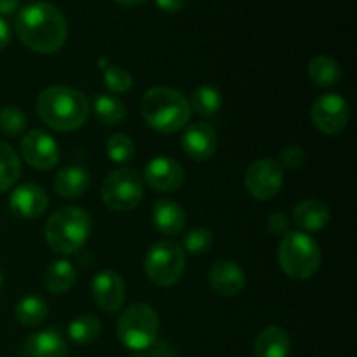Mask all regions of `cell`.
<instances>
[{"label":"cell","mask_w":357,"mask_h":357,"mask_svg":"<svg viewBox=\"0 0 357 357\" xmlns=\"http://www.w3.org/2000/svg\"><path fill=\"white\" fill-rule=\"evenodd\" d=\"M16 33L31 51L52 54L65 45L68 24L56 6L49 2H31L17 14Z\"/></svg>","instance_id":"1"},{"label":"cell","mask_w":357,"mask_h":357,"mask_svg":"<svg viewBox=\"0 0 357 357\" xmlns=\"http://www.w3.org/2000/svg\"><path fill=\"white\" fill-rule=\"evenodd\" d=\"M37 114L54 131L70 132L86 124L91 105L86 94L73 87L51 86L38 94Z\"/></svg>","instance_id":"2"},{"label":"cell","mask_w":357,"mask_h":357,"mask_svg":"<svg viewBox=\"0 0 357 357\" xmlns=\"http://www.w3.org/2000/svg\"><path fill=\"white\" fill-rule=\"evenodd\" d=\"M139 110L146 126L162 135H173L183 129L192 114L187 98L171 87H152L146 91Z\"/></svg>","instance_id":"3"},{"label":"cell","mask_w":357,"mask_h":357,"mask_svg":"<svg viewBox=\"0 0 357 357\" xmlns=\"http://www.w3.org/2000/svg\"><path fill=\"white\" fill-rule=\"evenodd\" d=\"M93 222L82 208L65 206L49 216L45 223V241L58 255H73L89 241Z\"/></svg>","instance_id":"4"},{"label":"cell","mask_w":357,"mask_h":357,"mask_svg":"<svg viewBox=\"0 0 357 357\" xmlns=\"http://www.w3.org/2000/svg\"><path fill=\"white\" fill-rule=\"evenodd\" d=\"M279 265L288 278L296 281L310 279L321 267L319 244L305 232H288L278 250Z\"/></svg>","instance_id":"5"},{"label":"cell","mask_w":357,"mask_h":357,"mask_svg":"<svg viewBox=\"0 0 357 357\" xmlns=\"http://www.w3.org/2000/svg\"><path fill=\"white\" fill-rule=\"evenodd\" d=\"M159 335V316L149 303H135L122 312L117 337L124 347L143 352L152 347Z\"/></svg>","instance_id":"6"},{"label":"cell","mask_w":357,"mask_h":357,"mask_svg":"<svg viewBox=\"0 0 357 357\" xmlns=\"http://www.w3.org/2000/svg\"><path fill=\"white\" fill-rule=\"evenodd\" d=\"M143 178L132 167H119L112 171L101 185V201L112 211H131L143 199Z\"/></svg>","instance_id":"7"},{"label":"cell","mask_w":357,"mask_h":357,"mask_svg":"<svg viewBox=\"0 0 357 357\" xmlns=\"http://www.w3.org/2000/svg\"><path fill=\"white\" fill-rule=\"evenodd\" d=\"M143 265L153 284L169 288L183 278L185 251L173 241H160L146 251Z\"/></svg>","instance_id":"8"},{"label":"cell","mask_w":357,"mask_h":357,"mask_svg":"<svg viewBox=\"0 0 357 357\" xmlns=\"http://www.w3.org/2000/svg\"><path fill=\"white\" fill-rule=\"evenodd\" d=\"M310 119L314 128L323 135H338L347 128L351 119L347 100L337 93L321 94L310 107Z\"/></svg>","instance_id":"9"},{"label":"cell","mask_w":357,"mask_h":357,"mask_svg":"<svg viewBox=\"0 0 357 357\" xmlns=\"http://www.w3.org/2000/svg\"><path fill=\"white\" fill-rule=\"evenodd\" d=\"M284 183V169L274 159H258L244 173V187L251 197L268 201L275 197Z\"/></svg>","instance_id":"10"},{"label":"cell","mask_w":357,"mask_h":357,"mask_svg":"<svg viewBox=\"0 0 357 357\" xmlns=\"http://www.w3.org/2000/svg\"><path fill=\"white\" fill-rule=\"evenodd\" d=\"M20 152L24 162L38 171L52 169L54 166H58L59 157H61L56 139L40 129H33L23 136L20 143Z\"/></svg>","instance_id":"11"},{"label":"cell","mask_w":357,"mask_h":357,"mask_svg":"<svg viewBox=\"0 0 357 357\" xmlns=\"http://www.w3.org/2000/svg\"><path fill=\"white\" fill-rule=\"evenodd\" d=\"M91 293L103 312H117L126 302V284L114 271H101L91 281Z\"/></svg>","instance_id":"12"},{"label":"cell","mask_w":357,"mask_h":357,"mask_svg":"<svg viewBox=\"0 0 357 357\" xmlns=\"http://www.w3.org/2000/svg\"><path fill=\"white\" fill-rule=\"evenodd\" d=\"M185 169L176 159L153 157L145 167L143 181L157 192H173L183 185Z\"/></svg>","instance_id":"13"},{"label":"cell","mask_w":357,"mask_h":357,"mask_svg":"<svg viewBox=\"0 0 357 357\" xmlns=\"http://www.w3.org/2000/svg\"><path fill=\"white\" fill-rule=\"evenodd\" d=\"M49 206V195L40 185L23 183L14 188L9 195V208L16 218L33 220L45 213Z\"/></svg>","instance_id":"14"},{"label":"cell","mask_w":357,"mask_h":357,"mask_svg":"<svg viewBox=\"0 0 357 357\" xmlns=\"http://www.w3.org/2000/svg\"><path fill=\"white\" fill-rule=\"evenodd\" d=\"M181 149L190 159L208 160L211 159L218 149V136L211 126L204 122H195L185 128L183 136H181Z\"/></svg>","instance_id":"15"},{"label":"cell","mask_w":357,"mask_h":357,"mask_svg":"<svg viewBox=\"0 0 357 357\" xmlns=\"http://www.w3.org/2000/svg\"><path fill=\"white\" fill-rule=\"evenodd\" d=\"M211 288L222 296H236L246 286V274L232 260H218L209 268Z\"/></svg>","instance_id":"16"},{"label":"cell","mask_w":357,"mask_h":357,"mask_svg":"<svg viewBox=\"0 0 357 357\" xmlns=\"http://www.w3.org/2000/svg\"><path fill=\"white\" fill-rule=\"evenodd\" d=\"M21 357H68V345L56 328H49L24 342Z\"/></svg>","instance_id":"17"},{"label":"cell","mask_w":357,"mask_h":357,"mask_svg":"<svg viewBox=\"0 0 357 357\" xmlns=\"http://www.w3.org/2000/svg\"><path fill=\"white\" fill-rule=\"evenodd\" d=\"M330 206L319 199H307L298 202L293 211V223L305 234L323 230L330 223Z\"/></svg>","instance_id":"18"},{"label":"cell","mask_w":357,"mask_h":357,"mask_svg":"<svg viewBox=\"0 0 357 357\" xmlns=\"http://www.w3.org/2000/svg\"><path fill=\"white\" fill-rule=\"evenodd\" d=\"M152 222L155 229L164 236H178L183 232L187 215L180 202L173 199H160L152 209Z\"/></svg>","instance_id":"19"},{"label":"cell","mask_w":357,"mask_h":357,"mask_svg":"<svg viewBox=\"0 0 357 357\" xmlns=\"http://www.w3.org/2000/svg\"><path fill=\"white\" fill-rule=\"evenodd\" d=\"M91 185V174L86 167L70 164L54 176V190L63 199H79Z\"/></svg>","instance_id":"20"},{"label":"cell","mask_w":357,"mask_h":357,"mask_svg":"<svg viewBox=\"0 0 357 357\" xmlns=\"http://www.w3.org/2000/svg\"><path fill=\"white\" fill-rule=\"evenodd\" d=\"M255 357H288L291 351L289 333L281 326H268L255 340Z\"/></svg>","instance_id":"21"},{"label":"cell","mask_w":357,"mask_h":357,"mask_svg":"<svg viewBox=\"0 0 357 357\" xmlns=\"http://www.w3.org/2000/svg\"><path fill=\"white\" fill-rule=\"evenodd\" d=\"M75 275L77 271L72 261L56 260L45 271L44 284L52 295H65L72 289L73 282H75Z\"/></svg>","instance_id":"22"},{"label":"cell","mask_w":357,"mask_h":357,"mask_svg":"<svg viewBox=\"0 0 357 357\" xmlns=\"http://www.w3.org/2000/svg\"><path fill=\"white\" fill-rule=\"evenodd\" d=\"M309 77L317 87H333L340 82L342 68L331 56L319 54L310 59Z\"/></svg>","instance_id":"23"},{"label":"cell","mask_w":357,"mask_h":357,"mask_svg":"<svg viewBox=\"0 0 357 357\" xmlns=\"http://www.w3.org/2000/svg\"><path fill=\"white\" fill-rule=\"evenodd\" d=\"M49 314L47 302L38 295H26L17 302L16 319L21 326H40Z\"/></svg>","instance_id":"24"},{"label":"cell","mask_w":357,"mask_h":357,"mask_svg":"<svg viewBox=\"0 0 357 357\" xmlns=\"http://www.w3.org/2000/svg\"><path fill=\"white\" fill-rule=\"evenodd\" d=\"M21 176L20 153L9 145L0 142V192H7L17 183Z\"/></svg>","instance_id":"25"},{"label":"cell","mask_w":357,"mask_h":357,"mask_svg":"<svg viewBox=\"0 0 357 357\" xmlns=\"http://www.w3.org/2000/svg\"><path fill=\"white\" fill-rule=\"evenodd\" d=\"M94 115L101 124L117 126L126 119V107L117 96L112 94H98L93 103Z\"/></svg>","instance_id":"26"},{"label":"cell","mask_w":357,"mask_h":357,"mask_svg":"<svg viewBox=\"0 0 357 357\" xmlns=\"http://www.w3.org/2000/svg\"><path fill=\"white\" fill-rule=\"evenodd\" d=\"M68 333L70 340L75 342L79 345H89L101 335V323L96 316L91 314H82L77 316L72 323L68 324Z\"/></svg>","instance_id":"27"},{"label":"cell","mask_w":357,"mask_h":357,"mask_svg":"<svg viewBox=\"0 0 357 357\" xmlns=\"http://www.w3.org/2000/svg\"><path fill=\"white\" fill-rule=\"evenodd\" d=\"M188 105L201 117H213L222 108V93L213 86H201L192 93Z\"/></svg>","instance_id":"28"},{"label":"cell","mask_w":357,"mask_h":357,"mask_svg":"<svg viewBox=\"0 0 357 357\" xmlns=\"http://www.w3.org/2000/svg\"><path fill=\"white\" fill-rule=\"evenodd\" d=\"M135 142L131 136L124 135V132H115L108 138L107 142V155L110 157L114 162L126 164L135 157Z\"/></svg>","instance_id":"29"},{"label":"cell","mask_w":357,"mask_h":357,"mask_svg":"<svg viewBox=\"0 0 357 357\" xmlns=\"http://www.w3.org/2000/svg\"><path fill=\"white\" fill-rule=\"evenodd\" d=\"M213 243H215V237H213L211 230L206 229V227H197V229H192L190 232L185 234L181 250L190 255H202L211 250Z\"/></svg>","instance_id":"30"},{"label":"cell","mask_w":357,"mask_h":357,"mask_svg":"<svg viewBox=\"0 0 357 357\" xmlns=\"http://www.w3.org/2000/svg\"><path fill=\"white\" fill-rule=\"evenodd\" d=\"M26 115L17 107H3L0 110V131L7 136H20L26 129Z\"/></svg>","instance_id":"31"},{"label":"cell","mask_w":357,"mask_h":357,"mask_svg":"<svg viewBox=\"0 0 357 357\" xmlns=\"http://www.w3.org/2000/svg\"><path fill=\"white\" fill-rule=\"evenodd\" d=\"M103 84L112 93H128L132 87L135 80L132 75L124 68L119 66H105L103 68Z\"/></svg>","instance_id":"32"},{"label":"cell","mask_w":357,"mask_h":357,"mask_svg":"<svg viewBox=\"0 0 357 357\" xmlns=\"http://www.w3.org/2000/svg\"><path fill=\"white\" fill-rule=\"evenodd\" d=\"M305 159H307V153L302 146L289 145V146H286V149L281 150L278 162L282 169L296 171V169H300L303 164H305Z\"/></svg>","instance_id":"33"},{"label":"cell","mask_w":357,"mask_h":357,"mask_svg":"<svg viewBox=\"0 0 357 357\" xmlns=\"http://www.w3.org/2000/svg\"><path fill=\"white\" fill-rule=\"evenodd\" d=\"M268 230L275 236H286L289 232V220L284 213H274L268 216Z\"/></svg>","instance_id":"34"},{"label":"cell","mask_w":357,"mask_h":357,"mask_svg":"<svg viewBox=\"0 0 357 357\" xmlns=\"http://www.w3.org/2000/svg\"><path fill=\"white\" fill-rule=\"evenodd\" d=\"M150 357H178V351L169 340H155L150 347Z\"/></svg>","instance_id":"35"},{"label":"cell","mask_w":357,"mask_h":357,"mask_svg":"<svg viewBox=\"0 0 357 357\" xmlns=\"http://www.w3.org/2000/svg\"><path fill=\"white\" fill-rule=\"evenodd\" d=\"M155 3L160 10L173 14V13H178V10L183 9L185 0H155Z\"/></svg>","instance_id":"36"},{"label":"cell","mask_w":357,"mask_h":357,"mask_svg":"<svg viewBox=\"0 0 357 357\" xmlns=\"http://www.w3.org/2000/svg\"><path fill=\"white\" fill-rule=\"evenodd\" d=\"M10 42V28L3 17H0V51L7 47Z\"/></svg>","instance_id":"37"},{"label":"cell","mask_w":357,"mask_h":357,"mask_svg":"<svg viewBox=\"0 0 357 357\" xmlns=\"http://www.w3.org/2000/svg\"><path fill=\"white\" fill-rule=\"evenodd\" d=\"M20 0H0V16L2 14H10L17 9Z\"/></svg>","instance_id":"38"},{"label":"cell","mask_w":357,"mask_h":357,"mask_svg":"<svg viewBox=\"0 0 357 357\" xmlns=\"http://www.w3.org/2000/svg\"><path fill=\"white\" fill-rule=\"evenodd\" d=\"M114 2H117L119 6H124V7H135V6H139V3H143L145 0H114Z\"/></svg>","instance_id":"39"},{"label":"cell","mask_w":357,"mask_h":357,"mask_svg":"<svg viewBox=\"0 0 357 357\" xmlns=\"http://www.w3.org/2000/svg\"><path fill=\"white\" fill-rule=\"evenodd\" d=\"M129 357H150L149 354H143V352H136V354L129 356Z\"/></svg>","instance_id":"40"},{"label":"cell","mask_w":357,"mask_h":357,"mask_svg":"<svg viewBox=\"0 0 357 357\" xmlns=\"http://www.w3.org/2000/svg\"><path fill=\"white\" fill-rule=\"evenodd\" d=\"M2 284H3V274L2 271H0V289H2Z\"/></svg>","instance_id":"41"}]
</instances>
